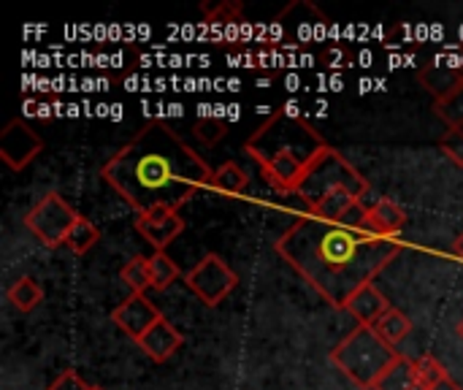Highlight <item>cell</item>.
<instances>
[{
    "mask_svg": "<svg viewBox=\"0 0 463 390\" xmlns=\"http://www.w3.org/2000/svg\"><path fill=\"white\" fill-rule=\"evenodd\" d=\"M418 79L434 95V100H439L448 92H453L458 84H463V68L461 65H426L418 71Z\"/></svg>",
    "mask_w": 463,
    "mask_h": 390,
    "instance_id": "obj_15",
    "label": "cell"
},
{
    "mask_svg": "<svg viewBox=\"0 0 463 390\" xmlns=\"http://www.w3.org/2000/svg\"><path fill=\"white\" fill-rule=\"evenodd\" d=\"M79 220V214L73 212V206L60 195V193H46L38 204L30 206V212L24 214V228L49 250L62 247L73 223Z\"/></svg>",
    "mask_w": 463,
    "mask_h": 390,
    "instance_id": "obj_6",
    "label": "cell"
},
{
    "mask_svg": "<svg viewBox=\"0 0 463 390\" xmlns=\"http://www.w3.org/2000/svg\"><path fill=\"white\" fill-rule=\"evenodd\" d=\"M326 62H328L331 68H342L339 62H350V54H347V52L334 49V52H328V54H326Z\"/></svg>",
    "mask_w": 463,
    "mask_h": 390,
    "instance_id": "obj_29",
    "label": "cell"
},
{
    "mask_svg": "<svg viewBox=\"0 0 463 390\" xmlns=\"http://www.w3.org/2000/svg\"><path fill=\"white\" fill-rule=\"evenodd\" d=\"M136 345H138L141 353H144L146 358H152L155 364H165V361L184 345V337L171 326L168 318H160V320H157Z\"/></svg>",
    "mask_w": 463,
    "mask_h": 390,
    "instance_id": "obj_12",
    "label": "cell"
},
{
    "mask_svg": "<svg viewBox=\"0 0 463 390\" xmlns=\"http://www.w3.org/2000/svg\"><path fill=\"white\" fill-rule=\"evenodd\" d=\"M179 277H182L179 266L165 252H152V258H149V282H152V290H168Z\"/></svg>",
    "mask_w": 463,
    "mask_h": 390,
    "instance_id": "obj_20",
    "label": "cell"
},
{
    "mask_svg": "<svg viewBox=\"0 0 463 390\" xmlns=\"http://www.w3.org/2000/svg\"><path fill=\"white\" fill-rule=\"evenodd\" d=\"M247 187H250V174H247L239 163L228 160V163H222V166L214 171L212 190H217V193H222V195H239V193H244Z\"/></svg>",
    "mask_w": 463,
    "mask_h": 390,
    "instance_id": "obj_19",
    "label": "cell"
},
{
    "mask_svg": "<svg viewBox=\"0 0 463 390\" xmlns=\"http://www.w3.org/2000/svg\"><path fill=\"white\" fill-rule=\"evenodd\" d=\"M160 309L144 296V293H130L114 312H111V323L130 337L133 342H138L157 320H160Z\"/></svg>",
    "mask_w": 463,
    "mask_h": 390,
    "instance_id": "obj_10",
    "label": "cell"
},
{
    "mask_svg": "<svg viewBox=\"0 0 463 390\" xmlns=\"http://www.w3.org/2000/svg\"><path fill=\"white\" fill-rule=\"evenodd\" d=\"M458 337L463 339V318H461V323H458Z\"/></svg>",
    "mask_w": 463,
    "mask_h": 390,
    "instance_id": "obj_32",
    "label": "cell"
},
{
    "mask_svg": "<svg viewBox=\"0 0 463 390\" xmlns=\"http://www.w3.org/2000/svg\"><path fill=\"white\" fill-rule=\"evenodd\" d=\"M122 282L130 288V293H146L152 288L149 282V258L144 255H136L133 261H128L119 271Z\"/></svg>",
    "mask_w": 463,
    "mask_h": 390,
    "instance_id": "obj_24",
    "label": "cell"
},
{
    "mask_svg": "<svg viewBox=\"0 0 463 390\" xmlns=\"http://www.w3.org/2000/svg\"><path fill=\"white\" fill-rule=\"evenodd\" d=\"M193 133L206 144V147H214L217 141H222L228 136V122L225 119H217V114H201L193 125Z\"/></svg>",
    "mask_w": 463,
    "mask_h": 390,
    "instance_id": "obj_25",
    "label": "cell"
},
{
    "mask_svg": "<svg viewBox=\"0 0 463 390\" xmlns=\"http://www.w3.org/2000/svg\"><path fill=\"white\" fill-rule=\"evenodd\" d=\"M100 176L141 217L157 206L182 209L212 187L214 168L168 122L152 119L106 160Z\"/></svg>",
    "mask_w": 463,
    "mask_h": 390,
    "instance_id": "obj_2",
    "label": "cell"
},
{
    "mask_svg": "<svg viewBox=\"0 0 463 390\" xmlns=\"http://www.w3.org/2000/svg\"><path fill=\"white\" fill-rule=\"evenodd\" d=\"M46 390H92V385H87V380H81L79 372L68 369V372H62Z\"/></svg>",
    "mask_w": 463,
    "mask_h": 390,
    "instance_id": "obj_28",
    "label": "cell"
},
{
    "mask_svg": "<svg viewBox=\"0 0 463 390\" xmlns=\"http://www.w3.org/2000/svg\"><path fill=\"white\" fill-rule=\"evenodd\" d=\"M407 225V212L393 204V201H377L374 206H369L366 212V220H364V231H369L372 236H380V239H391V236H399Z\"/></svg>",
    "mask_w": 463,
    "mask_h": 390,
    "instance_id": "obj_13",
    "label": "cell"
},
{
    "mask_svg": "<svg viewBox=\"0 0 463 390\" xmlns=\"http://www.w3.org/2000/svg\"><path fill=\"white\" fill-rule=\"evenodd\" d=\"M374 390H420L415 361L407 358V356H399V358L385 369V375L377 380Z\"/></svg>",
    "mask_w": 463,
    "mask_h": 390,
    "instance_id": "obj_16",
    "label": "cell"
},
{
    "mask_svg": "<svg viewBox=\"0 0 463 390\" xmlns=\"http://www.w3.org/2000/svg\"><path fill=\"white\" fill-rule=\"evenodd\" d=\"M415 366H418V383H420V390H429L434 388V385H439V383H445L450 375H448V369L434 358V356H423V358H418L415 361Z\"/></svg>",
    "mask_w": 463,
    "mask_h": 390,
    "instance_id": "obj_26",
    "label": "cell"
},
{
    "mask_svg": "<svg viewBox=\"0 0 463 390\" xmlns=\"http://www.w3.org/2000/svg\"><path fill=\"white\" fill-rule=\"evenodd\" d=\"M274 250L336 309H345L358 288L369 285L402 255V244L393 239H380L364 228L326 223L312 214L293 220Z\"/></svg>",
    "mask_w": 463,
    "mask_h": 390,
    "instance_id": "obj_1",
    "label": "cell"
},
{
    "mask_svg": "<svg viewBox=\"0 0 463 390\" xmlns=\"http://www.w3.org/2000/svg\"><path fill=\"white\" fill-rule=\"evenodd\" d=\"M43 152V138L22 119H11L0 133V157L11 171L27 168Z\"/></svg>",
    "mask_w": 463,
    "mask_h": 390,
    "instance_id": "obj_9",
    "label": "cell"
},
{
    "mask_svg": "<svg viewBox=\"0 0 463 390\" xmlns=\"http://www.w3.org/2000/svg\"><path fill=\"white\" fill-rule=\"evenodd\" d=\"M439 149L445 152V157L463 168V130H448L442 138H439Z\"/></svg>",
    "mask_w": 463,
    "mask_h": 390,
    "instance_id": "obj_27",
    "label": "cell"
},
{
    "mask_svg": "<svg viewBox=\"0 0 463 390\" xmlns=\"http://www.w3.org/2000/svg\"><path fill=\"white\" fill-rule=\"evenodd\" d=\"M206 11V22L209 24H220V27H228V38H236V24L241 27L244 24V11H241V3H217V5H203Z\"/></svg>",
    "mask_w": 463,
    "mask_h": 390,
    "instance_id": "obj_22",
    "label": "cell"
},
{
    "mask_svg": "<svg viewBox=\"0 0 463 390\" xmlns=\"http://www.w3.org/2000/svg\"><path fill=\"white\" fill-rule=\"evenodd\" d=\"M328 27V16L320 14L312 3L307 8L304 19H290L288 11H282L271 24V38L266 41L271 49H298L309 41H317Z\"/></svg>",
    "mask_w": 463,
    "mask_h": 390,
    "instance_id": "obj_8",
    "label": "cell"
},
{
    "mask_svg": "<svg viewBox=\"0 0 463 390\" xmlns=\"http://www.w3.org/2000/svg\"><path fill=\"white\" fill-rule=\"evenodd\" d=\"M429 390H463V388L456 383V380H453V377H448L445 383H439V385H434V388H429Z\"/></svg>",
    "mask_w": 463,
    "mask_h": 390,
    "instance_id": "obj_30",
    "label": "cell"
},
{
    "mask_svg": "<svg viewBox=\"0 0 463 390\" xmlns=\"http://www.w3.org/2000/svg\"><path fill=\"white\" fill-rule=\"evenodd\" d=\"M136 231L141 233V239L146 244L155 247V252H165V247L184 231V217L179 214V209L157 206V209L136 217Z\"/></svg>",
    "mask_w": 463,
    "mask_h": 390,
    "instance_id": "obj_11",
    "label": "cell"
},
{
    "mask_svg": "<svg viewBox=\"0 0 463 390\" xmlns=\"http://www.w3.org/2000/svg\"><path fill=\"white\" fill-rule=\"evenodd\" d=\"M98 242H100V231H98L87 217L79 214V220L73 223V228H71V233H68V239H65V247H68L71 252H76V255H84V252H90Z\"/></svg>",
    "mask_w": 463,
    "mask_h": 390,
    "instance_id": "obj_23",
    "label": "cell"
},
{
    "mask_svg": "<svg viewBox=\"0 0 463 390\" xmlns=\"http://www.w3.org/2000/svg\"><path fill=\"white\" fill-rule=\"evenodd\" d=\"M402 353L385 345L372 326H355L334 350L331 364L361 390H374L377 380Z\"/></svg>",
    "mask_w": 463,
    "mask_h": 390,
    "instance_id": "obj_5",
    "label": "cell"
},
{
    "mask_svg": "<svg viewBox=\"0 0 463 390\" xmlns=\"http://www.w3.org/2000/svg\"><path fill=\"white\" fill-rule=\"evenodd\" d=\"M366 193L369 179L342 152L326 147L293 195L307 204L312 217H320L326 223H345L350 209L364 204Z\"/></svg>",
    "mask_w": 463,
    "mask_h": 390,
    "instance_id": "obj_4",
    "label": "cell"
},
{
    "mask_svg": "<svg viewBox=\"0 0 463 390\" xmlns=\"http://www.w3.org/2000/svg\"><path fill=\"white\" fill-rule=\"evenodd\" d=\"M372 328L377 331V337H380L385 345L396 347L402 339H407V337L412 334V320H410L399 307H391Z\"/></svg>",
    "mask_w": 463,
    "mask_h": 390,
    "instance_id": "obj_17",
    "label": "cell"
},
{
    "mask_svg": "<svg viewBox=\"0 0 463 390\" xmlns=\"http://www.w3.org/2000/svg\"><path fill=\"white\" fill-rule=\"evenodd\" d=\"M5 296H8V301L14 304L16 312L27 315V312H33L43 301V288L33 277H19L16 282L8 285Z\"/></svg>",
    "mask_w": 463,
    "mask_h": 390,
    "instance_id": "obj_18",
    "label": "cell"
},
{
    "mask_svg": "<svg viewBox=\"0 0 463 390\" xmlns=\"http://www.w3.org/2000/svg\"><path fill=\"white\" fill-rule=\"evenodd\" d=\"M453 252H456V255L463 261V231L456 236V242H453Z\"/></svg>",
    "mask_w": 463,
    "mask_h": 390,
    "instance_id": "obj_31",
    "label": "cell"
},
{
    "mask_svg": "<svg viewBox=\"0 0 463 390\" xmlns=\"http://www.w3.org/2000/svg\"><path fill=\"white\" fill-rule=\"evenodd\" d=\"M434 114L450 128V130H463V84H458L453 92L445 98L434 100Z\"/></svg>",
    "mask_w": 463,
    "mask_h": 390,
    "instance_id": "obj_21",
    "label": "cell"
},
{
    "mask_svg": "<svg viewBox=\"0 0 463 390\" xmlns=\"http://www.w3.org/2000/svg\"><path fill=\"white\" fill-rule=\"evenodd\" d=\"M326 147L331 144L309 119H304L296 103L271 114L244 141V152L258 163L263 179L277 193H296Z\"/></svg>",
    "mask_w": 463,
    "mask_h": 390,
    "instance_id": "obj_3",
    "label": "cell"
},
{
    "mask_svg": "<svg viewBox=\"0 0 463 390\" xmlns=\"http://www.w3.org/2000/svg\"><path fill=\"white\" fill-rule=\"evenodd\" d=\"M391 307H393V304L377 290V285L369 282V285L358 288V290L347 299V307H345V309L358 320V326H374Z\"/></svg>",
    "mask_w": 463,
    "mask_h": 390,
    "instance_id": "obj_14",
    "label": "cell"
},
{
    "mask_svg": "<svg viewBox=\"0 0 463 390\" xmlns=\"http://www.w3.org/2000/svg\"><path fill=\"white\" fill-rule=\"evenodd\" d=\"M184 285L201 304L220 307L236 290L239 277L217 252H209L184 274Z\"/></svg>",
    "mask_w": 463,
    "mask_h": 390,
    "instance_id": "obj_7",
    "label": "cell"
}]
</instances>
